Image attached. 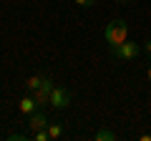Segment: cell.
I'll use <instances>...</instances> for the list:
<instances>
[{
    "label": "cell",
    "mask_w": 151,
    "mask_h": 141,
    "mask_svg": "<svg viewBox=\"0 0 151 141\" xmlns=\"http://www.w3.org/2000/svg\"><path fill=\"white\" fill-rule=\"evenodd\" d=\"M48 116L43 114V111H35V114H30L28 116V129L33 131V134H35V131H40V129H48Z\"/></svg>",
    "instance_id": "obj_4"
},
{
    "label": "cell",
    "mask_w": 151,
    "mask_h": 141,
    "mask_svg": "<svg viewBox=\"0 0 151 141\" xmlns=\"http://www.w3.org/2000/svg\"><path fill=\"white\" fill-rule=\"evenodd\" d=\"M139 139H141V141H151V134H141Z\"/></svg>",
    "instance_id": "obj_14"
},
{
    "label": "cell",
    "mask_w": 151,
    "mask_h": 141,
    "mask_svg": "<svg viewBox=\"0 0 151 141\" xmlns=\"http://www.w3.org/2000/svg\"><path fill=\"white\" fill-rule=\"evenodd\" d=\"M45 81H48L45 73H35V76H30V78L25 81V88H28V91H35V88H40Z\"/></svg>",
    "instance_id": "obj_7"
},
{
    "label": "cell",
    "mask_w": 151,
    "mask_h": 141,
    "mask_svg": "<svg viewBox=\"0 0 151 141\" xmlns=\"http://www.w3.org/2000/svg\"><path fill=\"white\" fill-rule=\"evenodd\" d=\"M18 111H20L23 116H30V114H35V111H40V106L35 103V98H33V93H30V96H25L18 103Z\"/></svg>",
    "instance_id": "obj_5"
},
{
    "label": "cell",
    "mask_w": 151,
    "mask_h": 141,
    "mask_svg": "<svg viewBox=\"0 0 151 141\" xmlns=\"http://www.w3.org/2000/svg\"><path fill=\"white\" fill-rule=\"evenodd\" d=\"M63 131H65V126L60 124V121H53V124H48V136H50V141H58L60 136H63Z\"/></svg>",
    "instance_id": "obj_8"
},
{
    "label": "cell",
    "mask_w": 151,
    "mask_h": 141,
    "mask_svg": "<svg viewBox=\"0 0 151 141\" xmlns=\"http://www.w3.org/2000/svg\"><path fill=\"white\" fill-rule=\"evenodd\" d=\"M119 3H131V0H119Z\"/></svg>",
    "instance_id": "obj_16"
},
{
    "label": "cell",
    "mask_w": 151,
    "mask_h": 141,
    "mask_svg": "<svg viewBox=\"0 0 151 141\" xmlns=\"http://www.w3.org/2000/svg\"><path fill=\"white\" fill-rule=\"evenodd\" d=\"M93 139H96V141H116V139H119V136L113 134L111 129H98L96 134H93Z\"/></svg>",
    "instance_id": "obj_9"
},
{
    "label": "cell",
    "mask_w": 151,
    "mask_h": 141,
    "mask_svg": "<svg viewBox=\"0 0 151 141\" xmlns=\"http://www.w3.org/2000/svg\"><path fill=\"white\" fill-rule=\"evenodd\" d=\"M50 106L53 109H68L70 106V91L68 88H63V86H53L50 88Z\"/></svg>",
    "instance_id": "obj_3"
},
{
    "label": "cell",
    "mask_w": 151,
    "mask_h": 141,
    "mask_svg": "<svg viewBox=\"0 0 151 141\" xmlns=\"http://www.w3.org/2000/svg\"><path fill=\"white\" fill-rule=\"evenodd\" d=\"M33 139H35V141H50L48 129H40V131H35V134H33Z\"/></svg>",
    "instance_id": "obj_10"
},
{
    "label": "cell",
    "mask_w": 151,
    "mask_h": 141,
    "mask_svg": "<svg viewBox=\"0 0 151 141\" xmlns=\"http://www.w3.org/2000/svg\"><path fill=\"white\" fill-rule=\"evenodd\" d=\"M141 43H134V40H126V43H121L119 48H113L111 50V55L116 60H136L141 55Z\"/></svg>",
    "instance_id": "obj_2"
},
{
    "label": "cell",
    "mask_w": 151,
    "mask_h": 141,
    "mask_svg": "<svg viewBox=\"0 0 151 141\" xmlns=\"http://www.w3.org/2000/svg\"><path fill=\"white\" fill-rule=\"evenodd\" d=\"M103 38H106L108 50L119 48L121 43H126V40H129V23H126L124 18H116V20H111V23L106 25V33H103Z\"/></svg>",
    "instance_id": "obj_1"
},
{
    "label": "cell",
    "mask_w": 151,
    "mask_h": 141,
    "mask_svg": "<svg viewBox=\"0 0 151 141\" xmlns=\"http://www.w3.org/2000/svg\"><path fill=\"white\" fill-rule=\"evenodd\" d=\"M76 5H81V8H93L96 5V0H73Z\"/></svg>",
    "instance_id": "obj_11"
},
{
    "label": "cell",
    "mask_w": 151,
    "mask_h": 141,
    "mask_svg": "<svg viewBox=\"0 0 151 141\" xmlns=\"http://www.w3.org/2000/svg\"><path fill=\"white\" fill-rule=\"evenodd\" d=\"M5 139H8V141H25L28 136H25V134H8Z\"/></svg>",
    "instance_id": "obj_12"
},
{
    "label": "cell",
    "mask_w": 151,
    "mask_h": 141,
    "mask_svg": "<svg viewBox=\"0 0 151 141\" xmlns=\"http://www.w3.org/2000/svg\"><path fill=\"white\" fill-rule=\"evenodd\" d=\"M30 93H33V98H35V103L40 109H45V103H50V88L48 86H40L35 91H30Z\"/></svg>",
    "instance_id": "obj_6"
},
{
    "label": "cell",
    "mask_w": 151,
    "mask_h": 141,
    "mask_svg": "<svg viewBox=\"0 0 151 141\" xmlns=\"http://www.w3.org/2000/svg\"><path fill=\"white\" fill-rule=\"evenodd\" d=\"M144 50H146V53L151 55V40H146V43H144Z\"/></svg>",
    "instance_id": "obj_13"
},
{
    "label": "cell",
    "mask_w": 151,
    "mask_h": 141,
    "mask_svg": "<svg viewBox=\"0 0 151 141\" xmlns=\"http://www.w3.org/2000/svg\"><path fill=\"white\" fill-rule=\"evenodd\" d=\"M146 78H149V83H151V63H149V68H146Z\"/></svg>",
    "instance_id": "obj_15"
}]
</instances>
